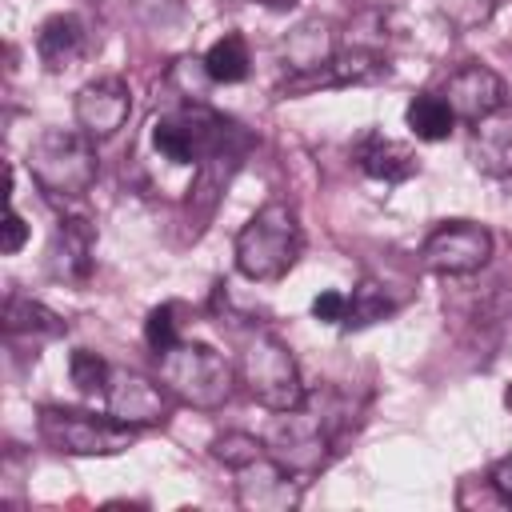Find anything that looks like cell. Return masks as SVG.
Here are the masks:
<instances>
[{
	"label": "cell",
	"mask_w": 512,
	"mask_h": 512,
	"mask_svg": "<svg viewBox=\"0 0 512 512\" xmlns=\"http://www.w3.org/2000/svg\"><path fill=\"white\" fill-rule=\"evenodd\" d=\"M300 248L304 228L296 208L288 200H268L236 232V268L256 284H272L288 276V268L300 260Z\"/></svg>",
	"instance_id": "1"
},
{
	"label": "cell",
	"mask_w": 512,
	"mask_h": 512,
	"mask_svg": "<svg viewBox=\"0 0 512 512\" xmlns=\"http://www.w3.org/2000/svg\"><path fill=\"white\" fill-rule=\"evenodd\" d=\"M156 372L160 384L172 392V400L212 412L220 404H228L236 372L224 360V352H216L212 344H196V340H176L172 348L156 352Z\"/></svg>",
	"instance_id": "2"
},
{
	"label": "cell",
	"mask_w": 512,
	"mask_h": 512,
	"mask_svg": "<svg viewBox=\"0 0 512 512\" xmlns=\"http://www.w3.org/2000/svg\"><path fill=\"white\" fill-rule=\"evenodd\" d=\"M96 148L92 136L68 128H44L28 144V176L52 200H80L96 184Z\"/></svg>",
	"instance_id": "3"
},
{
	"label": "cell",
	"mask_w": 512,
	"mask_h": 512,
	"mask_svg": "<svg viewBox=\"0 0 512 512\" xmlns=\"http://www.w3.org/2000/svg\"><path fill=\"white\" fill-rule=\"evenodd\" d=\"M240 384L268 412H288V408L308 404V392H304V380H300V364H296L292 348L272 332H256L244 344V352H240Z\"/></svg>",
	"instance_id": "4"
},
{
	"label": "cell",
	"mask_w": 512,
	"mask_h": 512,
	"mask_svg": "<svg viewBox=\"0 0 512 512\" xmlns=\"http://www.w3.org/2000/svg\"><path fill=\"white\" fill-rule=\"evenodd\" d=\"M36 428H40V440L48 448L68 452V456H116L128 444H136V436H140L136 424H124L112 412L108 416H96V412L56 408V404L40 408Z\"/></svg>",
	"instance_id": "5"
},
{
	"label": "cell",
	"mask_w": 512,
	"mask_h": 512,
	"mask_svg": "<svg viewBox=\"0 0 512 512\" xmlns=\"http://www.w3.org/2000/svg\"><path fill=\"white\" fill-rule=\"evenodd\" d=\"M236 136L240 132L232 120H224L200 104H188V108H176V112L152 120V144L172 164H200L204 156H212L216 148H224Z\"/></svg>",
	"instance_id": "6"
},
{
	"label": "cell",
	"mask_w": 512,
	"mask_h": 512,
	"mask_svg": "<svg viewBox=\"0 0 512 512\" xmlns=\"http://www.w3.org/2000/svg\"><path fill=\"white\" fill-rule=\"evenodd\" d=\"M264 444H268V456H276L288 472L312 476L332 460V444H336L332 440V416L308 412L304 404L276 412Z\"/></svg>",
	"instance_id": "7"
},
{
	"label": "cell",
	"mask_w": 512,
	"mask_h": 512,
	"mask_svg": "<svg viewBox=\"0 0 512 512\" xmlns=\"http://www.w3.org/2000/svg\"><path fill=\"white\" fill-rule=\"evenodd\" d=\"M492 256V232L476 220H444L420 244V264L440 276L480 272Z\"/></svg>",
	"instance_id": "8"
},
{
	"label": "cell",
	"mask_w": 512,
	"mask_h": 512,
	"mask_svg": "<svg viewBox=\"0 0 512 512\" xmlns=\"http://www.w3.org/2000/svg\"><path fill=\"white\" fill-rule=\"evenodd\" d=\"M128 112H132V88L120 76H96L72 100V116H76L80 132L92 140L116 136L128 124Z\"/></svg>",
	"instance_id": "9"
},
{
	"label": "cell",
	"mask_w": 512,
	"mask_h": 512,
	"mask_svg": "<svg viewBox=\"0 0 512 512\" xmlns=\"http://www.w3.org/2000/svg\"><path fill=\"white\" fill-rule=\"evenodd\" d=\"M236 504L248 512H288L300 504V476L276 456H256L252 464L236 468Z\"/></svg>",
	"instance_id": "10"
},
{
	"label": "cell",
	"mask_w": 512,
	"mask_h": 512,
	"mask_svg": "<svg viewBox=\"0 0 512 512\" xmlns=\"http://www.w3.org/2000/svg\"><path fill=\"white\" fill-rule=\"evenodd\" d=\"M172 392L140 372H128V368H112L108 376V388H104V400H108V412L124 424H136V428H152V424H164L168 412H172Z\"/></svg>",
	"instance_id": "11"
},
{
	"label": "cell",
	"mask_w": 512,
	"mask_h": 512,
	"mask_svg": "<svg viewBox=\"0 0 512 512\" xmlns=\"http://www.w3.org/2000/svg\"><path fill=\"white\" fill-rule=\"evenodd\" d=\"M388 76V60L380 52L368 48H352V52H336L332 60H324L312 72H292L276 92L280 96H300V92H316V88H348V84H372Z\"/></svg>",
	"instance_id": "12"
},
{
	"label": "cell",
	"mask_w": 512,
	"mask_h": 512,
	"mask_svg": "<svg viewBox=\"0 0 512 512\" xmlns=\"http://www.w3.org/2000/svg\"><path fill=\"white\" fill-rule=\"evenodd\" d=\"M440 96L448 100L456 120L476 124L480 116H488V112H496L504 104V80L484 64H464L444 80Z\"/></svg>",
	"instance_id": "13"
},
{
	"label": "cell",
	"mask_w": 512,
	"mask_h": 512,
	"mask_svg": "<svg viewBox=\"0 0 512 512\" xmlns=\"http://www.w3.org/2000/svg\"><path fill=\"white\" fill-rule=\"evenodd\" d=\"M92 252H96V228L84 216H60L48 240V272L64 284H84L96 264Z\"/></svg>",
	"instance_id": "14"
},
{
	"label": "cell",
	"mask_w": 512,
	"mask_h": 512,
	"mask_svg": "<svg viewBox=\"0 0 512 512\" xmlns=\"http://www.w3.org/2000/svg\"><path fill=\"white\" fill-rule=\"evenodd\" d=\"M468 156L484 176H512V108L500 104L496 112L472 124Z\"/></svg>",
	"instance_id": "15"
},
{
	"label": "cell",
	"mask_w": 512,
	"mask_h": 512,
	"mask_svg": "<svg viewBox=\"0 0 512 512\" xmlns=\"http://www.w3.org/2000/svg\"><path fill=\"white\" fill-rule=\"evenodd\" d=\"M352 156H356V164H360L364 176L384 180V184H400V180H408V176L420 172L416 152H412L408 144L388 140L384 132H364V136L352 144Z\"/></svg>",
	"instance_id": "16"
},
{
	"label": "cell",
	"mask_w": 512,
	"mask_h": 512,
	"mask_svg": "<svg viewBox=\"0 0 512 512\" xmlns=\"http://www.w3.org/2000/svg\"><path fill=\"white\" fill-rule=\"evenodd\" d=\"M88 52V28L80 16L72 12H60V16H48L36 32V56L48 72H64L72 68L80 56Z\"/></svg>",
	"instance_id": "17"
},
{
	"label": "cell",
	"mask_w": 512,
	"mask_h": 512,
	"mask_svg": "<svg viewBox=\"0 0 512 512\" xmlns=\"http://www.w3.org/2000/svg\"><path fill=\"white\" fill-rule=\"evenodd\" d=\"M4 332L16 340V336H32V340H52V336H64V320L52 312V308H44V304H36V300H28V296H8L4 300Z\"/></svg>",
	"instance_id": "18"
},
{
	"label": "cell",
	"mask_w": 512,
	"mask_h": 512,
	"mask_svg": "<svg viewBox=\"0 0 512 512\" xmlns=\"http://www.w3.org/2000/svg\"><path fill=\"white\" fill-rule=\"evenodd\" d=\"M404 120H408L412 136H416V140H428V144L448 140L452 128H456V116H452V108H448V100H444L440 92H420V96H412V104L404 108Z\"/></svg>",
	"instance_id": "19"
},
{
	"label": "cell",
	"mask_w": 512,
	"mask_h": 512,
	"mask_svg": "<svg viewBox=\"0 0 512 512\" xmlns=\"http://www.w3.org/2000/svg\"><path fill=\"white\" fill-rule=\"evenodd\" d=\"M328 32H332L328 24L308 20V24H300V28L288 36L284 56H288L292 72H312V68H320L324 60H332V56H336V52H332V36H328Z\"/></svg>",
	"instance_id": "20"
},
{
	"label": "cell",
	"mask_w": 512,
	"mask_h": 512,
	"mask_svg": "<svg viewBox=\"0 0 512 512\" xmlns=\"http://www.w3.org/2000/svg\"><path fill=\"white\" fill-rule=\"evenodd\" d=\"M252 68V56H248V44L240 32H224L208 52H204V72L208 80L216 84H240Z\"/></svg>",
	"instance_id": "21"
},
{
	"label": "cell",
	"mask_w": 512,
	"mask_h": 512,
	"mask_svg": "<svg viewBox=\"0 0 512 512\" xmlns=\"http://www.w3.org/2000/svg\"><path fill=\"white\" fill-rule=\"evenodd\" d=\"M396 312V300L388 296V288H380L376 280H360L356 292L348 296V312H344V328H368L384 316Z\"/></svg>",
	"instance_id": "22"
},
{
	"label": "cell",
	"mask_w": 512,
	"mask_h": 512,
	"mask_svg": "<svg viewBox=\"0 0 512 512\" xmlns=\"http://www.w3.org/2000/svg\"><path fill=\"white\" fill-rule=\"evenodd\" d=\"M68 376H72V384H76L84 396H96V392H104V388H108L112 364H108L104 356L88 352V348H76V352L68 356Z\"/></svg>",
	"instance_id": "23"
},
{
	"label": "cell",
	"mask_w": 512,
	"mask_h": 512,
	"mask_svg": "<svg viewBox=\"0 0 512 512\" xmlns=\"http://www.w3.org/2000/svg\"><path fill=\"white\" fill-rule=\"evenodd\" d=\"M264 452H268V444L256 440L252 432H224V436L212 440V456H216L220 464H228L232 472L244 468V464H252V460L264 456Z\"/></svg>",
	"instance_id": "24"
},
{
	"label": "cell",
	"mask_w": 512,
	"mask_h": 512,
	"mask_svg": "<svg viewBox=\"0 0 512 512\" xmlns=\"http://www.w3.org/2000/svg\"><path fill=\"white\" fill-rule=\"evenodd\" d=\"M440 12L456 32H472L492 20L496 0H440Z\"/></svg>",
	"instance_id": "25"
},
{
	"label": "cell",
	"mask_w": 512,
	"mask_h": 512,
	"mask_svg": "<svg viewBox=\"0 0 512 512\" xmlns=\"http://www.w3.org/2000/svg\"><path fill=\"white\" fill-rule=\"evenodd\" d=\"M144 340H148L152 352H164V348H172V344L180 340V336H176V304H160V308L148 312V320H144Z\"/></svg>",
	"instance_id": "26"
},
{
	"label": "cell",
	"mask_w": 512,
	"mask_h": 512,
	"mask_svg": "<svg viewBox=\"0 0 512 512\" xmlns=\"http://www.w3.org/2000/svg\"><path fill=\"white\" fill-rule=\"evenodd\" d=\"M344 312H348V296L344 292H320L316 300H312V316L316 320H324V324H344Z\"/></svg>",
	"instance_id": "27"
},
{
	"label": "cell",
	"mask_w": 512,
	"mask_h": 512,
	"mask_svg": "<svg viewBox=\"0 0 512 512\" xmlns=\"http://www.w3.org/2000/svg\"><path fill=\"white\" fill-rule=\"evenodd\" d=\"M488 488H492V496L500 500V508H512V456H504V460H496L492 468H488Z\"/></svg>",
	"instance_id": "28"
},
{
	"label": "cell",
	"mask_w": 512,
	"mask_h": 512,
	"mask_svg": "<svg viewBox=\"0 0 512 512\" xmlns=\"http://www.w3.org/2000/svg\"><path fill=\"white\" fill-rule=\"evenodd\" d=\"M24 240H28V224H24V216L12 208V200H8V216H4V256H16L20 248H24Z\"/></svg>",
	"instance_id": "29"
},
{
	"label": "cell",
	"mask_w": 512,
	"mask_h": 512,
	"mask_svg": "<svg viewBox=\"0 0 512 512\" xmlns=\"http://www.w3.org/2000/svg\"><path fill=\"white\" fill-rule=\"evenodd\" d=\"M504 408L512 412V380H508V388H504Z\"/></svg>",
	"instance_id": "30"
},
{
	"label": "cell",
	"mask_w": 512,
	"mask_h": 512,
	"mask_svg": "<svg viewBox=\"0 0 512 512\" xmlns=\"http://www.w3.org/2000/svg\"><path fill=\"white\" fill-rule=\"evenodd\" d=\"M256 4H292V0H256Z\"/></svg>",
	"instance_id": "31"
}]
</instances>
